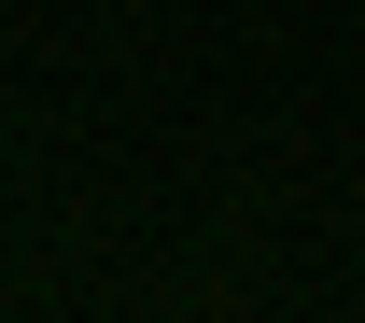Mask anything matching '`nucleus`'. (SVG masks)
Here are the masks:
<instances>
[]
</instances>
